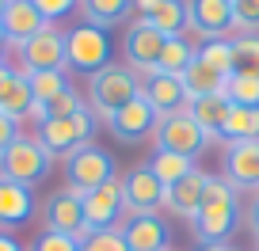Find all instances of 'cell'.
I'll return each mask as SVG.
<instances>
[{"instance_id": "1", "label": "cell", "mask_w": 259, "mask_h": 251, "mask_svg": "<svg viewBox=\"0 0 259 251\" xmlns=\"http://www.w3.org/2000/svg\"><path fill=\"white\" fill-rule=\"evenodd\" d=\"M194 236L210 247V243H225L236 228V190L218 175H206L202 186V202H198V213L191 217Z\"/></svg>"}, {"instance_id": "2", "label": "cell", "mask_w": 259, "mask_h": 251, "mask_svg": "<svg viewBox=\"0 0 259 251\" xmlns=\"http://www.w3.org/2000/svg\"><path fill=\"white\" fill-rule=\"evenodd\" d=\"M138 95H141V80H138V73H134L130 65H114L111 61L107 69H99V73L88 80L92 111H99L103 118L118 114L122 107H130Z\"/></svg>"}, {"instance_id": "3", "label": "cell", "mask_w": 259, "mask_h": 251, "mask_svg": "<svg viewBox=\"0 0 259 251\" xmlns=\"http://www.w3.org/2000/svg\"><path fill=\"white\" fill-rule=\"evenodd\" d=\"M50 168H54V156L42 148L38 137H23V133L8 145V153L0 156V175L19 183V186H27V190L34 183H42L50 175Z\"/></svg>"}, {"instance_id": "4", "label": "cell", "mask_w": 259, "mask_h": 251, "mask_svg": "<svg viewBox=\"0 0 259 251\" xmlns=\"http://www.w3.org/2000/svg\"><path fill=\"white\" fill-rule=\"evenodd\" d=\"M92 133H96L92 107L76 111L73 118H46L38 126V141L50 156H73L80 145H92Z\"/></svg>"}, {"instance_id": "5", "label": "cell", "mask_w": 259, "mask_h": 251, "mask_svg": "<svg viewBox=\"0 0 259 251\" xmlns=\"http://www.w3.org/2000/svg\"><path fill=\"white\" fill-rule=\"evenodd\" d=\"M65 61H69V69L88 73V76L107 69L111 65V38H107V31H99L92 23L73 27V31L65 34Z\"/></svg>"}, {"instance_id": "6", "label": "cell", "mask_w": 259, "mask_h": 251, "mask_svg": "<svg viewBox=\"0 0 259 251\" xmlns=\"http://www.w3.org/2000/svg\"><path fill=\"white\" fill-rule=\"evenodd\" d=\"M65 179H69V186H73V190L88 194V190H96V186L118 179V171H114V160H111V153H107V148H99V145H80L73 156H65Z\"/></svg>"}, {"instance_id": "7", "label": "cell", "mask_w": 259, "mask_h": 251, "mask_svg": "<svg viewBox=\"0 0 259 251\" xmlns=\"http://www.w3.org/2000/svg\"><path fill=\"white\" fill-rule=\"evenodd\" d=\"M156 153H176V156H187V160H194V156L206 148V133L198 130V122L191 118V111H176V114H164L160 122H156Z\"/></svg>"}, {"instance_id": "8", "label": "cell", "mask_w": 259, "mask_h": 251, "mask_svg": "<svg viewBox=\"0 0 259 251\" xmlns=\"http://www.w3.org/2000/svg\"><path fill=\"white\" fill-rule=\"evenodd\" d=\"M164 202H168V186L153 175L149 164H138V168L122 179V206H126L130 217L156 213V210H164Z\"/></svg>"}, {"instance_id": "9", "label": "cell", "mask_w": 259, "mask_h": 251, "mask_svg": "<svg viewBox=\"0 0 259 251\" xmlns=\"http://www.w3.org/2000/svg\"><path fill=\"white\" fill-rule=\"evenodd\" d=\"M19 57H23V69L19 73H65V34L57 31L54 23H46L31 42L19 46Z\"/></svg>"}, {"instance_id": "10", "label": "cell", "mask_w": 259, "mask_h": 251, "mask_svg": "<svg viewBox=\"0 0 259 251\" xmlns=\"http://www.w3.org/2000/svg\"><path fill=\"white\" fill-rule=\"evenodd\" d=\"M164 34L156 31V27H149L145 19H134V23L126 27V38H122V54H126V65L134 69V73H145L153 76L156 73V61H160V49H164Z\"/></svg>"}, {"instance_id": "11", "label": "cell", "mask_w": 259, "mask_h": 251, "mask_svg": "<svg viewBox=\"0 0 259 251\" xmlns=\"http://www.w3.org/2000/svg\"><path fill=\"white\" fill-rule=\"evenodd\" d=\"M122 179H111L84 194V232H107L122 221Z\"/></svg>"}, {"instance_id": "12", "label": "cell", "mask_w": 259, "mask_h": 251, "mask_svg": "<svg viewBox=\"0 0 259 251\" xmlns=\"http://www.w3.org/2000/svg\"><path fill=\"white\" fill-rule=\"evenodd\" d=\"M42 221H46V232L84 236V194L73 190V186L50 194L46 206H42Z\"/></svg>"}, {"instance_id": "13", "label": "cell", "mask_w": 259, "mask_h": 251, "mask_svg": "<svg viewBox=\"0 0 259 251\" xmlns=\"http://www.w3.org/2000/svg\"><path fill=\"white\" fill-rule=\"evenodd\" d=\"M187 27L202 34V42L225 38L233 31V0H187Z\"/></svg>"}, {"instance_id": "14", "label": "cell", "mask_w": 259, "mask_h": 251, "mask_svg": "<svg viewBox=\"0 0 259 251\" xmlns=\"http://www.w3.org/2000/svg\"><path fill=\"white\" fill-rule=\"evenodd\" d=\"M156 111L145 103V95H138L130 107H122L118 114H111L107 118V126H111V133L118 141H126V145H134V141H145L149 133H156Z\"/></svg>"}, {"instance_id": "15", "label": "cell", "mask_w": 259, "mask_h": 251, "mask_svg": "<svg viewBox=\"0 0 259 251\" xmlns=\"http://www.w3.org/2000/svg\"><path fill=\"white\" fill-rule=\"evenodd\" d=\"M122 240H126L130 251H168V221L160 213H141V217H130L126 225L118 228Z\"/></svg>"}, {"instance_id": "16", "label": "cell", "mask_w": 259, "mask_h": 251, "mask_svg": "<svg viewBox=\"0 0 259 251\" xmlns=\"http://www.w3.org/2000/svg\"><path fill=\"white\" fill-rule=\"evenodd\" d=\"M225 183L233 190L259 186V141H236L225 148Z\"/></svg>"}, {"instance_id": "17", "label": "cell", "mask_w": 259, "mask_h": 251, "mask_svg": "<svg viewBox=\"0 0 259 251\" xmlns=\"http://www.w3.org/2000/svg\"><path fill=\"white\" fill-rule=\"evenodd\" d=\"M141 95H145V103L156 111V118H164V114H176V111H187V91H183V80L179 76H168V73H153L141 80Z\"/></svg>"}, {"instance_id": "18", "label": "cell", "mask_w": 259, "mask_h": 251, "mask_svg": "<svg viewBox=\"0 0 259 251\" xmlns=\"http://www.w3.org/2000/svg\"><path fill=\"white\" fill-rule=\"evenodd\" d=\"M42 27H46V19L38 16V8H34L31 0H8V8L0 16V31H4L8 42H16V46L31 42Z\"/></svg>"}, {"instance_id": "19", "label": "cell", "mask_w": 259, "mask_h": 251, "mask_svg": "<svg viewBox=\"0 0 259 251\" xmlns=\"http://www.w3.org/2000/svg\"><path fill=\"white\" fill-rule=\"evenodd\" d=\"M31 213H34V194L27 186H19V183L0 175V228L8 232V228L27 225Z\"/></svg>"}, {"instance_id": "20", "label": "cell", "mask_w": 259, "mask_h": 251, "mask_svg": "<svg viewBox=\"0 0 259 251\" xmlns=\"http://www.w3.org/2000/svg\"><path fill=\"white\" fill-rule=\"evenodd\" d=\"M202 186H206V171L194 168L191 175H183L179 183L168 186V202H164V206H168L176 217H187V221H191L194 213H198V202H202Z\"/></svg>"}, {"instance_id": "21", "label": "cell", "mask_w": 259, "mask_h": 251, "mask_svg": "<svg viewBox=\"0 0 259 251\" xmlns=\"http://www.w3.org/2000/svg\"><path fill=\"white\" fill-rule=\"evenodd\" d=\"M183 91H187V99H206V95H225V80L229 76H221V73H213L210 65H202L198 57H194L191 65L183 69Z\"/></svg>"}, {"instance_id": "22", "label": "cell", "mask_w": 259, "mask_h": 251, "mask_svg": "<svg viewBox=\"0 0 259 251\" xmlns=\"http://www.w3.org/2000/svg\"><path fill=\"white\" fill-rule=\"evenodd\" d=\"M187 111H191V118L198 122V130H202L210 141L221 137V126H225V114H229V99H225V95L191 99V103H187Z\"/></svg>"}, {"instance_id": "23", "label": "cell", "mask_w": 259, "mask_h": 251, "mask_svg": "<svg viewBox=\"0 0 259 251\" xmlns=\"http://www.w3.org/2000/svg\"><path fill=\"white\" fill-rule=\"evenodd\" d=\"M221 137L229 145H236V141H259V107H233L229 103Z\"/></svg>"}, {"instance_id": "24", "label": "cell", "mask_w": 259, "mask_h": 251, "mask_svg": "<svg viewBox=\"0 0 259 251\" xmlns=\"http://www.w3.org/2000/svg\"><path fill=\"white\" fill-rule=\"evenodd\" d=\"M80 12H84V23L107 31L134 12V0H80Z\"/></svg>"}, {"instance_id": "25", "label": "cell", "mask_w": 259, "mask_h": 251, "mask_svg": "<svg viewBox=\"0 0 259 251\" xmlns=\"http://www.w3.org/2000/svg\"><path fill=\"white\" fill-rule=\"evenodd\" d=\"M145 23L156 27L164 38H179L183 27H187V0H160V4L145 16Z\"/></svg>"}, {"instance_id": "26", "label": "cell", "mask_w": 259, "mask_h": 251, "mask_svg": "<svg viewBox=\"0 0 259 251\" xmlns=\"http://www.w3.org/2000/svg\"><path fill=\"white\" fill-rule=\"evenodd\" d=\"M0 111L8 114V118H16V122L34 111V95H31V84H27L23 73H16L8 80V88L0 91Z\"/></svg>"}, {"instance_id": "27", "label": "cell", "mask_w": 259, "mask_h": 251, "mask_svg": "<svg viewBox=\"0 0 259 251\" xmlns=\"http://www.w3.org/2000/svg\"><path fill=\"white\" fill-rule=\"evenodd\" d=\"M194 61V46L179 34V38H168L160 49V61H156V73H168V76H183V69Z\"/></svg>"}, {"instance_id": "28", "label": "cell", "mask_w": 259, "mask_h": 251, "mask_svg": "<svg viewBox=\"0 0 259 251\" xmlns=\"http://www.w3.org/2000/svg\"><path fill=\"white\" fill-rule=\"evenodd\" d=\"M27 84H31V95H34V107H46L54 103L61 91H69V76L65 73H27Z\"/></svg>"}, {"instance_id": "29", "label": "cell", "mask_w": 259, "mask_h": 251, "mask_svg": "<svg viewBox=\"0 0 259 251\" xmlns=\"http://www.w3.org/2000/svg\"><path fill=\"white\" fill-rule=\"evenodd\" d=\"M194 57H198L202 65H210L213 73H221V76H233V42H229V38L202 42V46L194 49Z\"/></svg>"}, {"instance_id": "30", "label": "cell", "mask_w": 259, "mask_h": 251, "mask_svg": "<svg viewBox=\"0 0 259 251\" xmlns=\"http://www.w3.org/2000/svg\"><path fill=\"white\" fill-rule=\"evenodd\" d=\"M149 168H153V175L160 179L164 186H171V183H179L183 175H191V171H194V160L176 156V153H156L153 160H149Z\"/></svg>"}, {"instance_id": "31", "label": "cell", "mask_w": 259, "mask_h": 251, "mask_svg": "<svg viewBox=\"0 0 259 251\" xmlns=\"http://www.w3.org/2000/svg\"><path fill=\"white\" fill-rule=\"evenodd\" d=\"M225 99L233 107H259V76L233 73L225 80Z\"/></svg>"}, {"instance_id": "32", "label": "cell", "mask_w": 259, "mask_h": 251, "mask_svg": "<svg viewBox=\"0 0 259 251\" xmlns=\"http://www.w3.org/2000/svg\"><path fill=\"white\" fill-rule=\"evenodd\" d=\"M233 73L259 76V34H240L233 42Z\"/></svg>"}, {"instance_id": "33", "label": "cell", "mask_w": 259, "mask_h": 251, "mask_svg": "<svg viewBox=\"0 0 259 251\" xmlns=\"http://www.w3.org/2000/svg\"><path fill=\"white\" fill-rule=\"evenodd\" d=\"M38 111H42V122H46V118H73L76 111H84V99H80L76 88H69V91H61L54 103L38 107ZM42 122H38V126H42Z\"/></svg>"}, {"instance_id": "34", "label": "cell", "mask_w": 259, "mask_h": 251, "mask_svg": "<svg viewBox=\"0 0 259 251\" xmlns=\"http://www.w3.org/2000/svg\"><path fill=\"white\" fill-rule=\"evenodd\" d=\"M80 251H130V247H126L118 228H107V232H84Z\"/></svg>"}, {"instance_id": "35", "label": "cell", "mask_w": 259, "mask_h": 251, "mask_svg": "<svg viewBox=\"0 0 259 251\" xmlns=\"http://www.w3.org/2000/svg\"><path fill=\"white\" fill-rule=\"evenodd\" d=\"M233 27L244 34L259 31V0H233Z\"/></svg>"}, {"instance_id": "36", "label": "cell", "mask_w": 259, "mask_h": 251, "mask_svg": "<svg viewBox=\"0 0 259 251\" xmlns=\"http://www.w3.org/2000/svg\"><path fill=\"white\" fill-rule=\"evenodd\" d=\"M31 251H80V236H61V232H42L31 243Z\"/></svg>"}, {"instance_id": "37", "label": "cell", "mask_w": 259, "mask_h": 251, "mask_svg": "<svg viewBox=\"0 0 259 251\" xmlns=\"http://www.w3.org/2000/svg\"><path fill=\"white\" fill-rule=\"evenodd\" d=\"M34 8H38V16L46 19V23H57V19H65L73 8H80V0H31Z\"/></svg>"}, {"instance_id": "38", "label": "cell", "mask_w": 259, "mask_h": 251, "mask_svg": "<svg viewBox=\"0 0 259 251\" xmlns=\"http://www.w3.org/2000/svg\"><path fill=\"white\" fill-rule=\"evenodd\" d=\"M16 137H19V122H16V118H8V114L0 111V156L8 153V145H12Z\"/></svg>"}, {"instance_id": "39", "label": "cell", "mask_w": 259, "mask_h": 251, "mask_svg": "<svg viewBox=\"0 0 259 251\" xmlns=\"http://www.w3.org/2000/svg\"><path fill=\"white\" fill-rule=\"evenodd\" d=\"M248 225H251V236H259V190H255V198H251V206H248Z\"/></svg>"}, {"instance_id": "40", "label": "cell", "mask_w": 259, "mask_h": 251, "mask_svg": "<svg viewBox=\"0 0 259 251\" xmlns=\"http://www.w3.org/2000/svg\"><path fill=\"white\" fill-rule=\"evenodd\" d=\"M0 251H23V243H19L12 232H0Z\"/></svg>"}, {"instance_id": "41", "label": "cell", "mask_w": 259, "mask_h": 251, "mask_svg": "<svg viewBox=\"0 0 259 251\" xmlns=\"http://www.w3.org/2000/svg\"><path fill=\"white\" fill-rule=\"evenodd\" d=\"M156 4H160V0H134V8H138V12H141V19H145V16H149V12H153V8H156Z\"/></svg>"}, {"instance_id": "42", "label": "cell", "mask_w": 259, "mask_h": 251, "mask_svg": "<svg viewBox=\"0 0 259 251\" xmlns=\"http://www.w3.org/2000/svg\"><path fill=\"white\" fill-rule=\"evenodd\" d=\"M12 76H16V69H8L4 61H0V91L8 88V80H12Z\"/></svg>"}, {"instance_id": "43", "label": "cell", "mask_w": 259, "mask_h": 251, "mask_svg": "<svg viewBox=\"0 0 259 251\" xmlns=\"http://www.w3.org/2000/svg\"><path fill=\"white\" fill-rule=\"evenodd\" d=\"M202 251H236V247H229V243H210V247H202Z\"/></svg>"}, {"instance_id": "44", "label": "cell", "mask_w": 259, "mask_h": 251, "mask_svg": "<svg viewBox=\"0 0 259 251\" xmlns=\"http://www.w3.org/2000/svg\"><path fill=\"white\" fill-rule=\"evenodd\" d=\"M4 46H8V38H4V31H0V57H4Z\"/></svg>"}, {"instance_id": "45", "label": "cell", "mask_w": 259, "mask_h": 251, "mask_svg": "<svg viewBox=\"0 0 259 251\" xmlns=\"http://www.w3.org/2000/svg\"><path fill=\"white\" fill-rule=\"evenodd\" d=\"M4 8H8V0H0V16H4Z\"/></svg>"}, {"instance_id": "46", "label": "cell", "mask_w": 259, "mask_h": 251, "mask_svg": "<svg viewBox=\"0 0 259 251\" xmlns=\"http://www.w3.org/2000/svg\"><path fill=\"white\" fill-rule=\"evenodd\" d=\"M255 247H259V236H255Z\"/></svg>"}, {"instance_id": "47", "label": "cell", "mask_w": 259, "mask_h": 251, "mask_svg": "<svg viewBox=\"0 0 259 251\" xmlns=\"http://www.w3.org/2000/svg\"><path fill=\"white\" fill-rule=\"evenodd\" d=\"M168 251H171V247H168Z\"/></svg>"}]
</instances>
